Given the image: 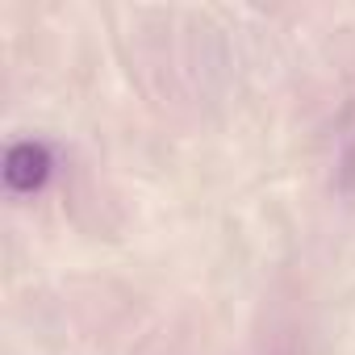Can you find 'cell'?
<instances>
[{
  "instance_id": "obj_1",
  "label": "cell",
  "mask_w": 355,
  "mask_h": 355,
  "mask_svg": "<svg viewBox=\"0 0 355 355\" xmlns=\"http://www.w3.org/2000/svg\"><path fill=\"white\" fill-rule=\"evenodd\" d=\"M55 171V155L38 138H21L5 155V189L9 193H38Z\"/></svg>"
}]
</instances>
